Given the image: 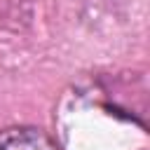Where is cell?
I'll list each match as a JSON object with an SVG mask.
<instances>
[{"instance_id":"cell-1","label":"cell","mask_w":150,"mask_h":150,"mask_svg":"<svg viewBox=\"0 0 150 150\" xmlns=\"http://www.w3.org/2000/svg\"><path fill=\"white\" fill-rule=\"evenodd\" d=\"M0 150H59V148L40 129L12 127L0 131Z\"/></svg>"}]
</instances>
